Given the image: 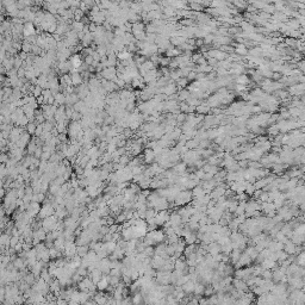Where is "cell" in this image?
<instances>
[{
	"mask_svg": "<svg viewBox=\"0 0 305 305\" xmlns=\"http://www.w3.org/2000/svg\"><path fill=\"white\" fill-rule=\"evenodd\" d=\"M36 34V29H35L34 24L32 23H25L24 27H23V35L25 37H30V36H34Z\"/></svg>",
	"mask_w": 305,
	"mask_h": 305,
	"instance_id": "4fadbf2b",
	"label": "cell"
},
{
	"mask_svg": "<svg viewBox=\"0 0 305 305\" xmlns=\"http://www.w3.org/2000/svg\"><path fill=\"white\" fill-rule=\"evenodd\" d=\"M70 63H72V66H73V68H75V69H78L79 70V68L81 67L82 66V60H81V55H79V54H75V55H72L70 56Z\"/></svg>",
	"mask_w": 305,
	"mask_h": 305,
	"instance_id": "5bb4252c",
	"label": "cell"
},
{
	"mask_svg": "<svg viewBox=\"0 0 305 305\" xmlns=\"http://www.w3.org/2000/svg\"><path fill=\"white\" fill-rule=\"evenodd\" d=\"M209 55L212 56V57H215L216 60H223L224 57H225V54H224V53H222V51H217V50L211 51V53H209Z\"/></svg>",
	"mask_w": 305,
	"mask_h": 305,
	"instance_id": "f1b7e54d",
	"label": "cell"
},
{
	"mask_svg": "<svg viewBox=\"0 0 305 305\" xmlns=\"http://www.w3.org/2000/svg\"><path fill=\"white\" fill-rule=\"evenodd\" d=\"M241 250L240 249H232V251L230 253V261H231V264H236L238 262V260H240V258H241Z\"/></svg>",
	"mask_w": 305,
	"mask_h": 305,
	"instance_id": "7402d4cb",
	"label": "cell"
},
{
	"mask_svg": "<svg viewBox=\"0 0 305 305\" xmlns=\"http://www.w3.org/2000/svg\"><path fill=\"white\" fill-rule=\"evenodd\" d=\"M294 262L299 264L300 267H305V250H300L296 255V261Z\"/></svg>",
	"mask_w": 305,
	"mask_h": 305,
	"instance_id": "cb8c5ba5",
	"label": "cell"
},
{
	"mask_svg": "<svg viewBox=\"0 0 305 305\" xmlns=\"http://www.w3.org/2000/svg\"><path fill=\"white\" fill-rule=\"evenodd\" d=\"M232 284H234V287H235L236 290H238V291L247 292V291H248V288H249L248 284H247L244 280H242V279L236 278L234 281H232Z\"/></svg>",
	"mask_w": 305,
	"mask_h": 305,
	"instance_id": "9c48e42d",
	"label": "cell"
},
{
	"mask_svg": "<svg viewBox=\"0 0 305 305\" xmlns=\"http://www.w3.org/2000/svg\"><path fill=\"white\" fill-rule=\"evenodd\" d=\"M293 231L296 232V234H300V235H305V223H299L294 229Z\"/></svg>",
	"mask_w": 305,
	"mask_h": 305,
	"instance_id": "f546056e",
	"label": "cell"
},
{
	"mask_svg": "<svg viewBox=\"0 0 305 305\" xmlns=\"http://www.w3.org/2000/svg\"><path fill=\"white\" fill-rule=\"evenodd\" d=\"M237 82L240 83V85H243V83H245V82H248V78H247L245 75H241V76H238Z\"/></svg>",
	"mask_w": 305,
	"mask_h": 305,
	"instance_id": "60d3db41",
	"label": "cell"
},
{
	"mask_svg": "<svg viewBox=\"0 0 305 305\" xmlns=\"http://www.w3.org/2000/svg\"><path fill=\"white\" fill-rule=\"evenodd\" d=\"M110 286V281H109V277H107V274L105 275H102V278L98 281V284H97V288H98V291H106L107 290V287Z\"/></svg>",
	"mask_w": 305,
	"mask_h": 305,
	"instance_id": "30bf717a",
	"label": "cell"
},
{
	"mask_svg": "<svg viewBox=\"0 0 305 305\" xmlns=\"http://www.w3.org/2000/svg\"><path fill=\"white\" fill-rule=\"evenodd\" d=\"M155 157H156V154H155V151H154V149H150V148L145 149V151H144V156H143L144 162L151 163L153 161H154Z\"/></svg>",
	"mask_w": 305,
	"mask_h": 305,
	"instance_id": "e0dca14e",
	"label": "cell"
},
{
	"mask_svg": "<svg viewBox=\"0 0 305 305\" xmlns=\"http://www.w3.org/2000/svg\"><path fill=\"white\" fill-rule=\"evenodd\" d=\"M118 59L121 60V61H128L131 59V54H130L129 51H126V50H122L119 54H118Z\"/></svg>",
	"mask_w": 305,
	"mask_h": 305,
	"instance_id": "83f0119b",
	"label": "cell"
},
{
	"mask_svg": "<svg viewBox=\"0 0 305 305\" xmlns=\"http://www.w3.org/2000/svg\"><path fill=\"white\" fill-rule=\"evenodd\" d=\"M188 95H190V93H188V91H183V92H180V99L181 100H186V99H188Z\"/></svg>",
	"mask_w": 305,
	"mask_h": 305,
	"instance_id": "b9f144b4",
	"label": "cell"
},
{
	"mask_svg": "<svg viewBox=\"0 0 305 305\" xmlns=\"http://www.w3.org/2000/svg\"><path fill=\"white\" fill-rule=\"evenodd\" d=\"M286 174L290 176V178H300V176H303V170L298 169V168H292Z\"/></svg>",
	"mask_w": 305,
	"mask_h": 305,
	"instance_id": "484cf974",
	"label": "cell"
},
{
	"mask_svg": "<svg viewBox=\"0 0 305 305\" xmlns=\"http://www.w3.org/2000/svg\"><path fill=\"white\" fill-rule=\"evenodd\" d=\"M232 251V244L228 243L225 245H222V253L223 254H226V255H230V253Z\"/></svg>",
	"mask_w": 305,
	"mask_h": 305,
	"instance_id": "1f68e13d",
	"label": "cell"
},
{
	"mask_svg": "<svg viewBox=\"0 0 305 305\" xmlns=\"http://www.w3.org/2000/svg\"><path fill=\"white\" fill-rule=\"evenodd\" d=\"M194 285H196V283H194L193 280H188V281H186V283L183 285V290L186 292L187 294L193 293V292H194Z\"/></svg>",
	"mask_w": 305,
	"mask_h": 305,
	"instance_id": "603a6c76",
	"label": "cell"
},
{
	"mask_svg": "<svg viewBox=\"0 0 305 305\" xmlns=\"http://www.w3.org/2000/svg\"><path fill=\"white\" fill-rule=\"evenodd\" d=\"M173 172L176 173L178 175H183L185 174L186 172H187V164L183 162V163H178L175 164L174 167H173Z\"/></svg>",
	"mask_w": 305,
	"mask_h": 305,
	"instance_id": "d6986e66",
	"label": "cell"
},
{
	"mask_svg": "<svg viewBox=\"0 0 305 305\" xmlns=\"http://www.w3.org/2000/svg\"><path fill=\"white\" fill-rule=\"evenodd\" d=\"M194 174H196L197 178H199L200 180H203L204 175H205V172H204L203 168H199V169H197L196 172H194Z\"/></svg>",
	"mask_w": 305,
	"mask_h": 305,
	"instance_id": "f35d334b",
	"label": "cell"
},
{
	"mask_svg": "<svg viewBox=\"0 0 305 305\" xmlns=\"http://www.w3.org/2000/svg\"><path fill=\"white\" fill-rule=\"evenodd\" d=\"M302 291H303V292H304V293H305V285H304V286H303V287H302Z\"/></svg>",
	"mask_w": 305,
	"mask_h": 305,
	"instance_id": "bcb514c9",
	"label": "cell"
},
{
	"mask_svg": "<svg viewBox=\"0 0 305 305\" xmlns=\"http://www.w3.org/2000/svg\"><path fill=\"white\" fill-rule=\"evenodd\" d=\"M302 170H303V172H305V162L303 163V166H302Z\"/></svg>",
	"mask_w": 305,
	"mask_h": 305,
	"instance_id": "f6af8a7d",
	"label": "cell"
},
{
	"mask_svg": "<svg viewBox=\"0 0 305 305\" xmlns=\"http://www.w3.org/2000/svg\"><path fill=\"white\" fill-rule=\"evenodd\" d=\"M56 209L54 207V205L51 203H45L44 204V206L41 207V211H40V218L42 219H44V218L47 217H50V216H53L55 215V212H56Z\"/></svg>",
	"mask_w": 305,
	"mask_h": 305,
	"instance_id": "5b68a950",
	"label": "cell"
},
{
	"mask_svg": "<svg viewBox=\"0 0 305 305\" xmlns=\"http://www.w3.org/2000/svg\"><path fill=\"white\" fill-rule=\"evenodd\" d=\"M206 193H207V191L205 190V188H204L200 183H199V185H197L194 188H192V196H193V199L202 198V197H204Z\"/></svg>",
	"mask_w": 305,
	"mask_h": 305,
	"instance_id": "8fae6325",
	"label": "cell"
},
{
	"mask_svg": "<svg viewBox=\"0 0 305 305\" xmlns=\"http://www.w3.org/2000/svg\"><path fill=\"white\" fill-rule=\"evenodd\" d=\"M57 222H59V221H56V217H54V215H53V216H50V217L44 218V219L42 221L41 225L44 230L47 231V232H49V231H53L56 229Z\"/></svg>",
	"mask_w": 305,
	"mask_h": 305,
	"instance_id": "7a4b0ae2",
	"label": "cell"
},
{
	"mask_svg": "<svg viewBox=\"0 0 305 305\" xmlns=\"http://www.w3.org/2000/svg\"><path fill=\"white\" fill-rule=\"evenodd\" d=\"M40 211H41V206H40V203H37V202H31L30 205L27 206V213L31 216V217L34 218L35 216H37V215H40Z\"/></svg>",
	"mask_w": 305,
	"mask_h": 305,
	"instance_id": "ba28073f",
	"label": "cell"
},
{
	"mask_svg": "<svg viewBox=\"0 0 305 305\" xmlns=\"http://www.w3.org/2000/svg\"><path fill=\"white\" fill-rule=\"evenodd\" d=\"M51 155H53V153H50V151H43L41 160L42 161H49L50 157H51Z\"/></svg>",
	"mask_w": 305,
	"mask_h": 305,
	"instance_id": "e575fe53",
	"label": "cell"
},
{
	"mask_svg": "<svg viewBox=\"0 0 305 305\" xmlns=\"http://www.w3.org/2000/svg\"><path fill=\"white\" fill-rule=\"evenodd\" d=\"M299 210L302 211L303 213H304V212H305V202H304V203H302V204H300V205H299Z\"/></svg>",
	"mask_w": 305,
	"mask_h": 305,
	"instance_id": "7bdbcfd3",
	"label": "cell"
},
{
	"mask_svg": "<svg viewBox=\"0 0 305 305\" xmlns=\"http://www.w3.org/2000/svg\"><path fill=\"white\" fill-rule=\"evenodd\" d=\"M174 269L183 272V274H185V272L188 269V264H187V261H185V260H181V259H176L175 262H174Z\"/></svg>",
	"mask_w": 305,
	"mask_h": 305,
	"instance_id": "7c38bea8",
	"label": "cell"
},
{
	"mask_svg": "<svg viewBox=\"0 0 305 305\" xmlns=\"http://www.w3.org/2000/svg\"><path fill=\"white\" fill-rule=\"evenodd\" d=\"M261 210L267 215V217H273L277 215V207L273 202H264L261 204Z\"/></svg>",
	"mask_w": 305,
	"mask_h": 305,
	"instance_id": "277c9868",
	"label": "cell"
},
{
	"mask_svg": "<svg viewBox=\"0 0 305 305\" xmlns=\"http://www.w3.org/2000/svg\"><path fill=\"white\" fill-rule=\"evenodd\" d=\"M169 217H170V215L166 210L157 211V213H156V216H155L156 225H157V226H163L164 224L169 221Z\"/></svg>",
	"mask_w": 305,
	"mask_h": 305,
	"instance_id": "3957f363",
	"label": "cell"
},
{
	"mask_svg": "<svg viewBox=\"0 0 305 305\" xmlns=\"http://www.w3.org/2000/svg\"><path fill=\"white\" fill-rule=\"evenodd\" d=\"M279 125H273L272 128L268 129V134H271V135H278L279 132Z\"/></svg>",
	"mask_w": 305,
	"mask_h": 305,
	"instance_id": "d590c367",
	"label": "cell"
},
{
	"mask_svg": "<svg viewBox=\"0 0 305 305\" xmlns=\"http://www.w3.org/2000/svg\"><path fill=\"white\" fill-rule=\"evenodd\" d=\"M251 260L253 259L250 258V255L247 253V251L244 250L242 254H241V258L238 260V262L235 266H236V268H241V267H245V266H248V264H250Z\"/></svg>",
	"mask_w": 305,
	"mask_h": 305,
	"instance_id": "52a82bcc",
	"label": "cell"
},
{
	"mask_svg": "<svg viewBox=\"0 0 305 305\" xmlns=\"http://www.w3.org/2000/svg\"><path fill=\"white\" fill-rule=\"evenodd\" d=\"M236 51H237L238 54H241V55L247 54V49H245V47H244V45H242V44H240V45L236 48Z\"/></svg>",
	"mask_w": 305,
	"mask_h": 305,
	"instance_id": "ab89813d",
	"label": "cell"
},
{
	"mask_svg": "<svg viewBox=\"0 0 305 305\" xmlns=\"http://www.w3.org/2000/svg\"><path fill=\"white\" fill-rule=\"evenodd\" d=\"M261 267L264 269H274L275 267H278V264H277V261H274V260L268 258V259H264V261L261 262Z\"/></svg>",
	"mask_w": 305,
	"mask_h": 305,
	"instance_id": "2e32d148",
	"label": "cell"
},
{
	"mask_svg": "<svg viewBox=\"0 0 305 305\" xmlns=\"http://www.w3.org/2000/svg\"><path fill=\"white\" fill-rule=\"evenodd\" d=\"M304 268H305V267H304Z\"/></svg>",
	"mask_w": 305,
	"mask_h": 305,
	"instance_id": "7dc6e473",
	"label": "cell"
},
{
	"mask_svg": "<svg viewBox=\"0 0 305 305\" xmlns=\"http://www.w3.org/2000/svg\"><path fill=\"white\" fill-rule=\"evenodd\" d=\"M183 240H185L186 244L197 243V242H198V235H196L193 231H191V232H188L187 235H185V236H183Z\"/></svg>",
	"mask_w": 305,
	"mask_h": 305,
	"instance_id": "ffe728a7",
	"label": "cell"
},
{
	"mask_svg": "<svg viewBox=\"0 0 305 305\" xmlns=\"http://www.w3.org/2000/svg\"><path fill=\"white\" fill-rule=\"evenodd\" d=\"M26 129H27V132H29L30 135H31V134H35V132H36V129H37V124L30 122L26 125Z\"/></svg>",
	"mask_w": 305,
	"mask_h": 305,
	"instance_id": "d6a6232c",
	"label": "cell"
},
{
	"mask_svg": "<svg viewBox=\"0 0 305 305\" xmlns=\"http://www.w3.org/2000/svg\"><path fill=\"white\" fill-rule=\"evenodd\" d=\"M193 199V196H192V191H188V190H183L180 191L179 193H178V196L175 197V199H174V205L178 206V207H180V206H185V205H187V204L190 203L191 200Z\"/></svg>",
	"mask_w": 305,
	"mask_h": 305,
	"instance_id": "6da1fadb",
	"label": "cell"
},
{
	"mask_svg": "<svg viewBox=\"0 0 305 305\" xmlns=\"http://www.w3.org/2000/svg\"><path fill=\"white\" fill-rule=\"evenodd\" d=\"M304 244H305V243H304Z\"/></svg>",
	"mask_w": 305,
	"mask_h": 305,
	"instance_id": "c3c4849f",
	"label": "cell"
},
{
	"mask_svg": "<svg viewBox=\"0 0 305 305\" xmlns=\"http://www.w3.org/2000/svg\"><path fill=\"white\" fill-rule=\"evenodd\" d=\"M290 240H291L292 242H294L297 245H302V244L305 243V235L296 234V232L293 231V234H292V236L290 237Z\"/></svg>",
	"mask_w": 305,
	"mask_h": 305,
	"instance_id": "ac0fdd59",
	"label": "cell"
},
{
	"mask_svg": "<svg viewBox=\"0 0 305 305\" xmlns=\"http://www.w3.org/2000/svg\"><path fill=\"white\" fill-rule=\"evenodd\" d=\"M178 121H179V122H183V121H185V115H179V116H178Z\"/></svg>",
	"mask_w": 305,
	"mask_h": 305,
	"instance_id": "ee69618b",
	"label": "cell"
},
{
	"mask_svg": "<svg viewBox=\"0 0 305 305\" xmlns=\"http://www.w3.org/2000/svg\"><path fill=\"white\" fill-rule=\"evenodd\" d=\"M259 200L262 202V203H264V202H271L269 200V193L267 191H262V193L259 197Z\"/></svg>",
	"mask_w": 305,
	"mask_h": 305,
	"instance_id": "4dcf8cb0",
	"label": "cell"
},
{
	"mask_svg": "<svg viewBox=\"0 0 305 305\" xmlns=\"http://www.w3.org/2000/svg\"><path fill=\"white\" fill-rule=\"evenodd\" d=\"M70 79H72V83L73 86H79L82 83V76L80 74V72H75V73H72L70 75Z\"/></svg>",
	"mask_w": 305,
	"mask_h": 305,
	"instance_id": "44dd1931",
	"label": "cell"
},
{
	"mask_svg": "<svg viewBox=\"0 0 305 305\" xmlns=\"http://www.w3.org/2000/svg\"><path fill=\"white\" fill-rule=\"evenodd\" d=\"M284 250L288 255H297L299 251H300V247L297 245L294 242H292L291 240H288L286 243H284Z\"/></svg>",
	"mask_w": 305,
	"mask_h": 305,
	"instance_id": "8992f818",
	"label": "cell"
},
{
	"mask_svg": "<svg viewBox=\"0 0 305 305\" xmlns=\"http://www.w3.org/2000/svg\"><path fill=\"white\" fill-rule=\"evenodd\" d=\"M261 277L264 279H272V277H273V272H272L271 269H264L262 273H261Z\"/></svg>",
	"mask_w": 305,
	"mask_h": 305,
	"instance_id": "836d02e7",
	"label": "cell"
},
{
	"mask_svg": "<svg viewBox=\"0 0 305 305\" xmlns=\"http://www.w3.org/2000/svg\"><path fill=\"white\" fill-rule=\"evenodd\" d=\"M143 302V296H141L140 293H137L134 296V298H132V303H136V304H138V303H142Z\"/></svg>",
	"mask_w": 305,
	"mask_h": 305,
	"instance_id": "74e56055",
	"label": "cell"
},
{
	"mask_svg": "<svg viewBox=\"0 0 305 305\" xmlns=\"http://www.w3.org/2000/svg\"><path fill=\"white\" fill-rule=\"evenodd\" d=\"M169 223L172 224L173 226H178V225H180V224H183V218H181V216H180L179 212H173V213L170 215Z\"/></svg>",
	"mask_w": 305,
	"mask_h": 305,
	"instance_id": "9a60e30c",
	"label": "cell"
},
{
	"mask_svg": "<svg viewBox=\"0 0 305 305\" xmlns=\"http://www.w3.org/2000/svg\"><path fill=\"white\" fill-rule=\"evenodd\" d=\"M205 285L204 283H200V281H197L196 285H194V294L197 296H200V294H204V292H205Z\"/></svg>",
	"mask_w": 305,
	"mask_h": 305,
	"instance_id": "d4e9b609",
	"label": "cell"
},
{
	"mask_svg": "<svg viewBox=\"0 0 305 305\" xmlns=\"http://www.w3.org/2000/svg\"><path fill=\"white\" fill-rule=\"evenodd\" d=\"M42 154H43V147H37V149L35 150V153H34V156L35 157H37V159H41Z\"/></svg>",
	"mask_w": 305,
	"mask_h": 305,
	"instance_id": "8d00e7d4",
	"label": "cell"
},
{
	"mask_svg": "<svg viewBox=\"0 0 305 305\" xmlns=\"http://www.w3.org/2000/svg\"><path fill=\"white\" fill-rule=\"evenodd\" d=\"M255 191H256V188H255V186H254V183H249V181H248L244 192H245L248 196H254V192H255Z\"/></svg>",
	"mask_w": 305,
	"mask_h": 305,
	"instance_id": "4316f807",
	"label": "cell"
}]
</instances>
